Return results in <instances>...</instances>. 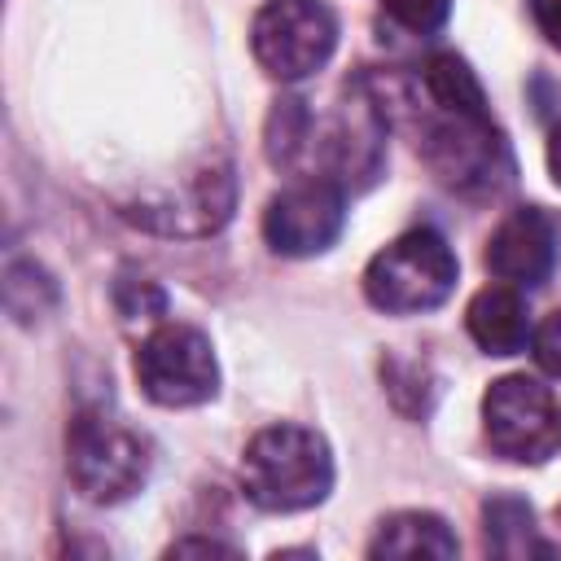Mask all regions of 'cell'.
Here are the masks:
<instances>
[{"mask_svg": "<svg viewBox=\"0 0 561 561\" xmlns=\"http://www.w3.org/2000/svg\"><path fill=\"white\" fill-rule=\"evenodd\" d=\"M250 48L272 79H307L337 48V18L324 0H267L250 26Z\"/></svg>", "mask_w": 561, "mask_h": 561, "instance_id": "obj_4", "label": "cell"}, {"mask_svg": "<svg viewBox=\"0 0 561 561\" xmlns=\"http://www.w3.org/2000/svg\"><path fill=\"white\" fill-rule=\"evenodd\" d=\"M548 171H552V180L561 184V123H557L552 136H548Z\"/></svg>", "mask_w": 561, "mask_h": 561, "instance_id": "obj_19", "label": "cell"}, {"mask_svg": "<svg viewBox=\"0 0 561 561\" xmlns=\"http://www.w3.org/2000/svg\"><path fill=\"white\" fill-rule=\"evenodd\" d=\"M346 224V206H342V184L333 180H298L289 188H280L267 210H263V237L276 254H289V259H307V254H320L337 241Z\"/></svg>", "mask_w": 561, "mask_h": 561, "instance_id": "obj_8", "label": "cell"}, {"mask_svg": "<svg viewBox=\"0 0 561 561\" xmlns=\"http://www.w3.org/2000/svg\"><path fill=\"white\" fill-rule=\"evenodd\" d=\"M171 552H228L232 557V548H224L215 539H184V543H171Z\"/></svg>", "mask_w": 561, "mask_h": 561, "instance_id": "obj_18", "label": "cell"}, {"mask_svg": "<svg viewBox=\"0 0 561 561\" xmlns=\"http://www.w3.org/2000/svg\"><path fill=\"white\" fill-rule=\"evenodd\" d=\"M557 522H561V504H557Z\"/></svg>", "mask_w": 561, "mask_h": 561, "instance_id": "obj_20", "label": "cell"}, {"mask_svg": "<svg viewBox=\"0 0 561 561\" xmlns=\"http://www.w3.org/2000/svg\"><path fill=\"white\" fill-rule=\"evenodd\" d=\"M421 153H425L430 171L447 188H460V193L495 188L513 171L508 149L486 114H447L443 110V118L425 131Z\"/></svg>", "mask_w": 561, "mask_h": 561, "instance_id": "obj_7", "label": "cell"}, {"mask_svg": "<svg viewBox=\"0 0 561 561\" xmlns=\"http://www.w3.org/2000/svg\"><path fill=\"white\" fill-rule=\"evenodd\" d=\"M482 530H486V548L495 557H526V552H548L535 539V513L526 500L517 495H491L482 504Z\"/></svg>", "mask_w": 561, "mask_h": 561, "instance_id": "obj_14", "label": "cell"}, {"mask_svg": "<svg viewBox=\"0 0 561 561\" xmlns=\"http://www.w3.org/2000/svg\"><path fill=\"white\" fill-rule=\"evenodd\" d=\"M530 13L552 48H561V0H530Z\"/></svg>", "mask_w": 561, "mask_h": 561, "instance_id": "obj_17", "label": "cell"}, {"mask_svg": "<svg viewBox=\"0 0 561 561\" xmlns=\"http://www.w3.org/2000/svg\"><path fill=\"white\" fill-rule=\"evenodd\" d=\"M381 9L412 35H430L447 22L451 13V0H381Z\"/></svg>", "mask_w": 561, "mask_h": 561, "instance_id": "obj_15", "label": "cell"}, {"mask_svg": "<svg viewBox=\"0 0 561 561\" xmlns=\"http://www.w3.org/2000/svg\"><path fill=\"white\" fill-rule=\"evenodd\" d=\"M425 79V96L447 110V114H486V96H482V83L473 79L469 61L456 57V53H434L421 70Z\"/></svg>", "mask_w": 561, "mask_h": 561, "instance_id": "obj_13", "label": "cell"}, {"mask_svg": "<svg viewBox=\"0 0 561 561\" xmlns=\"http://www.w3.org/2000/svg\"><path fill=\"white\" fill-rule=\"evenodd\" d=\"M530 351H535V364L543 373L561 377V307L539 320V329L530 333Z\"/></svg>", "mask_w": 561, "mask_h": 561, "instance_id": "obj_16", "label": "cell"}, {"mask_svg": "<svg viewBox=\"0 0 561 561\" xmlns=\"http://www.w3.org/2000/svg\"><path fill=\"white\" fill-rule=\"evenodd\" d=\"M333 486L329 443L307 425H267L241 456V491L263 513H302Z\"/></svg>", "mask_w": 561, "mask_h": 561, "instance_id": "obj_1", "label": "cell"}, {"mask_svg": "<svg viewBox=\"0 0 561 561\" xmlns=\"http://www.w3.org/2000/svg\"><path fill=\"white\" fill-rule=\"evenodd\" d=\"M66 473L92 504H118L149 478V443L105 412H79L66 430Z\"/></svg>", "mask_w": 561, "mask_h": 561, "instance_id": "obj_3", "label": "cell"}, {"mask_svg": "<svg viewBox=\"0 0 561 561\" xmlns=\"http://www.w3.org/2000/svg\"><path fill=\"white\" fill-rule=\"evenodd\" d=\"M557 263V224L539 206L513 210L486 241V267L504 285H543Z\"/></svg>", "mask_w": 561, "mask_h": 561, "instance_id": "obj_10", "label": "cell"}, {"mask_svg": "<svg viewBox=\"0 0 561 561\" xmlns=\"http://www.w3.org/2000/svg\"><path fill=\"white\" fill-rule=\"evenodd\" d=\"M482 421H486V443L517 465L548 460L561 438V421L548 386H539L526 373L491 381V390L482 394Z\"/></svg>", "mask_w": 561, "mask_h": 561, "instance_id": "obj_6", "label": "cell"}, {"mask_svg": "<svg viewBox=\"0 0 561 561\" xmlns=\"http://www.w3.org/2000/svg\"><path fill=\"white\" fill-rule=\"evenodd\" d=\"M456 254L434 228H412L373 254L364 267V294L377 311L408 316L447 302L456 289Z\"/></svg>", "mask_w": 561, "mask_h": 561, "instance_id": "obj_2", "label": "cell"}, {"mask_svg": "<svg viewBox=\"0 0 561 561\" xmlns=\"http://www.w3.org/2000/svg\"><path fill=\"white\" fill-rule=\"evenodd\" d=\"M469 337L486 351V355H517L530 337V320H526V302L513 285H486L473 294L469 311H465Z\"/></svg>", "mask_w": 561, "mask_h": 561, "instance_id": "obj_11", "label": "cell"}, {"mask_svg": "<svg viewBox=\"0 0 561 561\" xmlns=\"http://www.w3.org/2000/svg\"><path fill=\"white\" fill-rule=\"evenodd\" d=\"M232 210V171L224 162L188 175V184L180 188V197H158V202H140L136 210H127V219L158 228V232H184V237H202L215 232Z\"/></svg>", "mask_w": 561, "mask_h": 561, "instance_id": "obj_9", "label": "cell"}, {"mask_svg": "<svg viewBox=\"0 0 561 561\" xmlns=\"http://www.w3.org/2000/svg\"><path fill=\"white\" fill-rule=\"evenodd\" d=\"M136 381L162 408H193V403L215 399L219 364L202 329L158 324L136 351Z\"/></svg>", "mask_w": 561, "mask_h": 561, "instance_id": "obj_5", "label": "cell"}, {"mask_svg": "<svg viewBox=\"0 0 561 561\" xmlns=\"http://www.w3.org/2000/svg\"><path fill=\"white\" fill-rule=\"evenodd\" d=\"M456 535L434 513H394L381 522L377 539L368 543V557H456Z\"/></svg>", "mask_w": 561, "mask_h": 561, "instance_id": "obj_12", "label": "cell"}]
</instances>
